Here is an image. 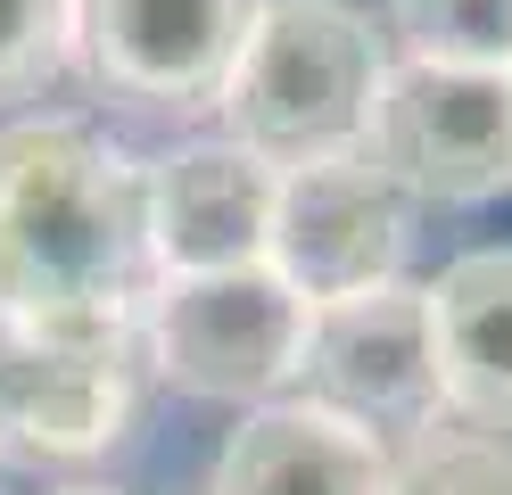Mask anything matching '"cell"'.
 <instances>
[{"instance_id":"1","label":"cell","mask_w":512,"mask_h":495,"mask_svg":"<svg viewBox=\"0 0 512 495\" xmlns=\"http://www.w3.org/2000/svg\"><path fill=\"white\" fill-rule=\"evenodd\" d=\"M157 297L149 165L75 116L0 132V314L34 330H124Z\"/></svg>"},{"instance_id":"2","label":"cell","mask_w":512,"mask_h":495,"mask_svg":"<svg viewBox=\"0 0 512 495\" xmlns=\"http://www.w3.org/2000/svg\"><path fill=\"white\" fill-rule=\"evenodd\" d=\"M389 50L347 0H265L256 42L223 91V141L265 157L273 174L323 165L372 141Z\"/></svg>"},{"instance_id":"3","label":"cell","mask_w":512,"mask_h":495,"mask_svg":"<svg viewBox=\"0 0 512 495\" xmlns=\"http://www.w3.org/2000/svg\"><path fill=\"white\" fill-rule=\"evenodd\" d=\"M306 330H314V306L273 273V264L157 281L149 314H141L149 363L174 388L215 396V405H256V396H273L281 380H298Z\"/></svg>"},{"instance_id":"4","label":"cell","mask_w":512,"mask_h":495,"mask_svg":"<svg viewBox=\"0 0 512 495\" xmlns=\"http://www.w3.org/2000/svg\"><path fill=\"white\" fill-rule=\"evenodd\" d=\"M265 0H75V66L124 108H223Z\"/></svg>"},{"instance_id":"5","label":"cell","mask_w":512,"mask_h":495,"mask_svg":"<svg viewBox=\"0 0 512 495\" xmlns=\"http://www.w3.org/2000/svg\"><path fill=\"white\" fill-rule=\"evenodd\" d=\"M405 248H413V190L372 149H347V157L281 174L265 264L306 306H339V297L389 289L405 273Z\"/></svg>"},{"instance_id":"6","label":"cell","mask_w":512,"mask_h":495,"mask_svg":"<svg viewBox=\"0 0 512 495\" xmlns=\"http://www.w3.org/2000/svg\"><path fill=\"white\" fill-rule=\"evenodd\" d=\"M141 322L124 330H34L0 314V462H75L100 454L133 413Z\"/></svg>"},{"instance_id":"7","label":"cell","mask_w":512,"mask_h":495,"mask_svg":"<svg viewBox=\"0 0 512 495\" xmlns=\"http://www.w3.org/2000/svg\"><path fill=\"white\" fill-rule=\"evenodd\" d=\"M364 149L389 165L413 198L479 207V198L512 190V75L397 58L389 83H380Z\"/></svg>"},{"instance_id":"8","label":"cell","mask_w":512,"mask_h":495,"mask_svg":"<svg viewBox=\"0 0 512 495\" xmlns=\"http://www.w3.org/2000/svg\"><path fill=\"white\" fill-rule=\"evenodd\" d=\"M298 380L314 405L356 413L372 429H422L438 421V339H430V289L389 281L339 306H314Z\"/></svg>"},{"instance_id":"9","label":"cell","mask_w":512,"mask_h":495,"mask_svg":"<svg viewBox=\"0 0 512 495\" xmlns=\"http://www.w3.org/2000/svg\"><path fill=\"white\" fill-rule=\"evenodd\" d=\"M273 207H281V174L265 157L232 149V141H190L174 157H157L149 165V256H157V281L265 264Z\"/></svg>"},{"instance_id":"10","label":"cell","mask_w":512,"mask_h":495,"mask_svg":"<svg viewBox=\"0 0 512 495\" xmlns=\"http://www.w3.org/2000/svg\"><path fill=\"white\" fill-rule=\"evenodd\" d=\"M389 471L397 446L372 421L290 396V405H256L223 438L207 495H389Z\"/></svg>"},{"instance_id":"11","label":"cell","mask_w":512,"mask_h":495,"mask_svg":"<svg viewBox=\"0 0 512 495\" xmlns=\"http://www.w3.org/2000/svg\"><path fill=\"white\" fill-rule=\"evenodd\" d=\"M438 405L512 438V248H471L430 281Z\"/></svg>"},{"instance_id":"12","label":"cell","mask_w":512,"mask_h":495,"mask_svg":"<svg viewBox=\"0 0 512 495\" xmlns=\"http://www.w3.org/2000/svg\"><path fill=\"white\" fill-rule=\"evenodd\" d=\"M389 495H512V438L438 413L422 429H405Z\"/></svg>"},{"instance_id":"13","label":"cell","mask_w":512,"mask_h":495,"mask_svg":"<svg viewBox=\"0 0 512 495\" xmlns=\"http://www.w3.org/2000/svg\"><path fill=\"white\" fill-rule=\"evenodd\" d=\"M405 58L512 75V0H389Z\"/></svg>"},{"instance_id":"14","label":"cell","mask_w":512,"mask_h":495,"mask_svg":"<svg viewBox=\"0 0 512 495\" xmlns=\"http://www.w3.org/2000/svg\"><path fill=\"white\" fill-rule=\"evenodd\" d=\"M75 58V0H0V99L42 91Z\"/></svg>"},{"instance_id":"15","label":"cell","mask_w":512,"mask_h":495,"mask_svg":"<svg viewBox=\"0 0 512 495\" xmlns=\"http://www.w3.org/2000/svg\"><path fill=\"white\" fill-rule=\"evenodd\" d=\"M50 495H116V487H50Z\"/></svg>"}]
</instances>
